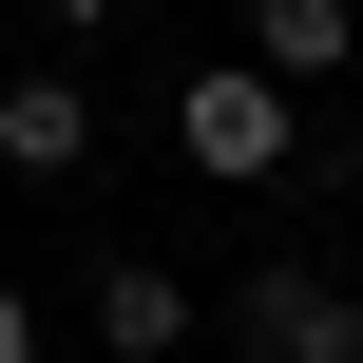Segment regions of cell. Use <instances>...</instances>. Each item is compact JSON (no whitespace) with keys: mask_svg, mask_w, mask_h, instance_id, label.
<instances>
[{"mask_svg":"<svg viewBox=\"0 0 363 363\" xmlns=\"http://www.w3.org/2000/svg\"><path fill=\"white\" fill-rule=\"evenodd\" d=\"M172 153H191L211 191H268V172H306V96L230 38V57H191V77H172Z\"/></svg>","mask_w":363,"mask_h":363,"instance_id":"1","label":"cell"},{"mask_svg":"<svg viewBox=\"0 0 363 363\" xmlns=\"http://www.w3.org/2000/svg\"><path fill=\"white\" fill-rule=\"evenodd\" d=\"M0 172H38V191L96 172V77H77V57H19V77H0Z\"/></svg>","mask_w":363,"mask_h":363,"instance_id":"2","label":"cell"},{"mask_svg":"<svg viewBox=\"0 0 363 363\" xmlns=\"http://www.w3.org/2000/svg\"><path fill=\"white\" fill-rule=\"evenodd\" d=\"M230 38H249L287 96H345V77H363V0H249Z\"/></svg>","mask_w":363,"mask_h":363,"instance_id":"3","label":"cell"},{"mask_svg":"<svg viewBox=\"0 0 363 363\" xmlns=\"http://www.w3.org/2000/svg\"><path fill=\"white\" fill-rule=\"evenodd\" d=\"M96 345H115V363H172V345H191V287H172L153 249H115V268H96Z\"/></svg>","mask_w":363,"mask_h":363,"instance_id":"4","label":"cell"},{"mask_svg":"<svg viewBox=\"0 0 363 363\" xmlns=\"http://www.w3.org/2000/svg\"><path fill=\"white\" fill-rule=\"evenodd\" d=\"M306 306H325V268H249V287H230V345L287 363V325H306Z\"/></svg>","mask_w":363,"mask_h":363,"instance_id":"5","label":"cell"},{"mask_svg":"<svg viewBox=\"0 0 363 363\" xmlns=\"http://www.w3.org/2000/svg\"><path fill=\"white\" fill-rule=\"evenodd\" d=\"M287 363H363V306H345V287H325V306L287 325Z\"/></svg>","mask_w":363,"mask_h":363,"instance_id":"6","label":"cell"},{"mask_svg":"<svg viewBox=\"0 0 363 363\" xmlns=\"http://www.w3.org/2000/svg\"><path fill=\"white\" fill-rule=\"evenodd\" d=\"M38 19H57V38H96V19H134V0H38Z\"/></svg>","mask_w":363,"mask_h":363,"instance_id":"7","label":"cell"},{"mask_svg":"<svg viewBox=\"0 0 363 363\" xmlns=\"http://www.w3.org/2000/svg\"><path fill=\"white\" fill-rule=\"evenodd\" d=\"M0 363H38V306H19V287H0Z\"/></svg>","mask_w":363,"mask_h":363,"instance_id":"8","label":"cell"}]
</instances>
